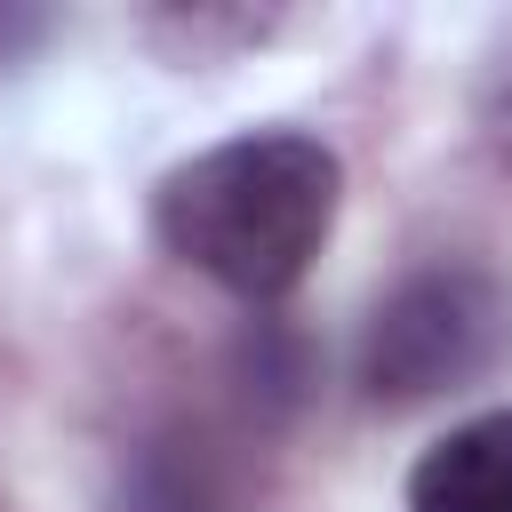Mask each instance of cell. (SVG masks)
<instances>
[{"label": "cell", "instance_id": "cell-1", "mask_svg": "<svg viewBox=\"0 0 512 512\" xmlns=\"http://www.w3.org/2000/svg\"><path fill=\"white\" fill-rule=\"evenodd\" d=\"M344 168L304 128H248L176 160L152 192V232L176 264L232 288L240 304L288 296L336 232Z\"/></svg>", "mask_w": 512, "mask_h": 512}, {"label": "cell", "instance_id": "cell-2", "mask_svg": "<svg viewBox=\"0 0 512 512\" xmlns=\"http://www.w3.org/2000/svg\"><path fill=\"white\" fill-rule=\"evenodd\" d=\"M512 352V288L480 264H424L376 296L360 328V392L376 408H416L496 376Z\"/></svg>", "mask_w": 512, "mask_h": 512}, {"label": "cell", "instance_id": "cell-3", "mask_svg": "<svg viewBox=\"0 0 512 512\" xmlns=\"http://www.w3.org/2000/svg\"><path fill=\"white\" fill-rule=\"evenodd\" d=\"M408 512H512V408L432 440L408 472Z\"/></svg>", "mask_w": 512, "mask_h": 512}, {"label": "cell", "instance_id": "cell-4", "mask_svg": "<svg viewBox=\"0 0 512 512\" xmlns=\"http://www.w3.org/2000/svg\"><path fill=\"white\" fill-rule=\"evenodd\" d=\"M120 512H224V472H216L208 440H192V432L144 440L128 456Z\"/></svg>", "mask_w": 512, "mask_h": 512}, {"label": "cell", "instance_id": "cell-5", "mask_svg": "<svg viewBox=\"0 0 512 512\" xmlns=\"http://www.w3.org/2000/svg\"><path fill=\"white\" fill-rule=\"evenodd\" d=\"M480 136L512 160V40L496 48V64H488V80H480Z\"/></svg>", "mask_w": 512, "mask_h": 512}]
</instances>
